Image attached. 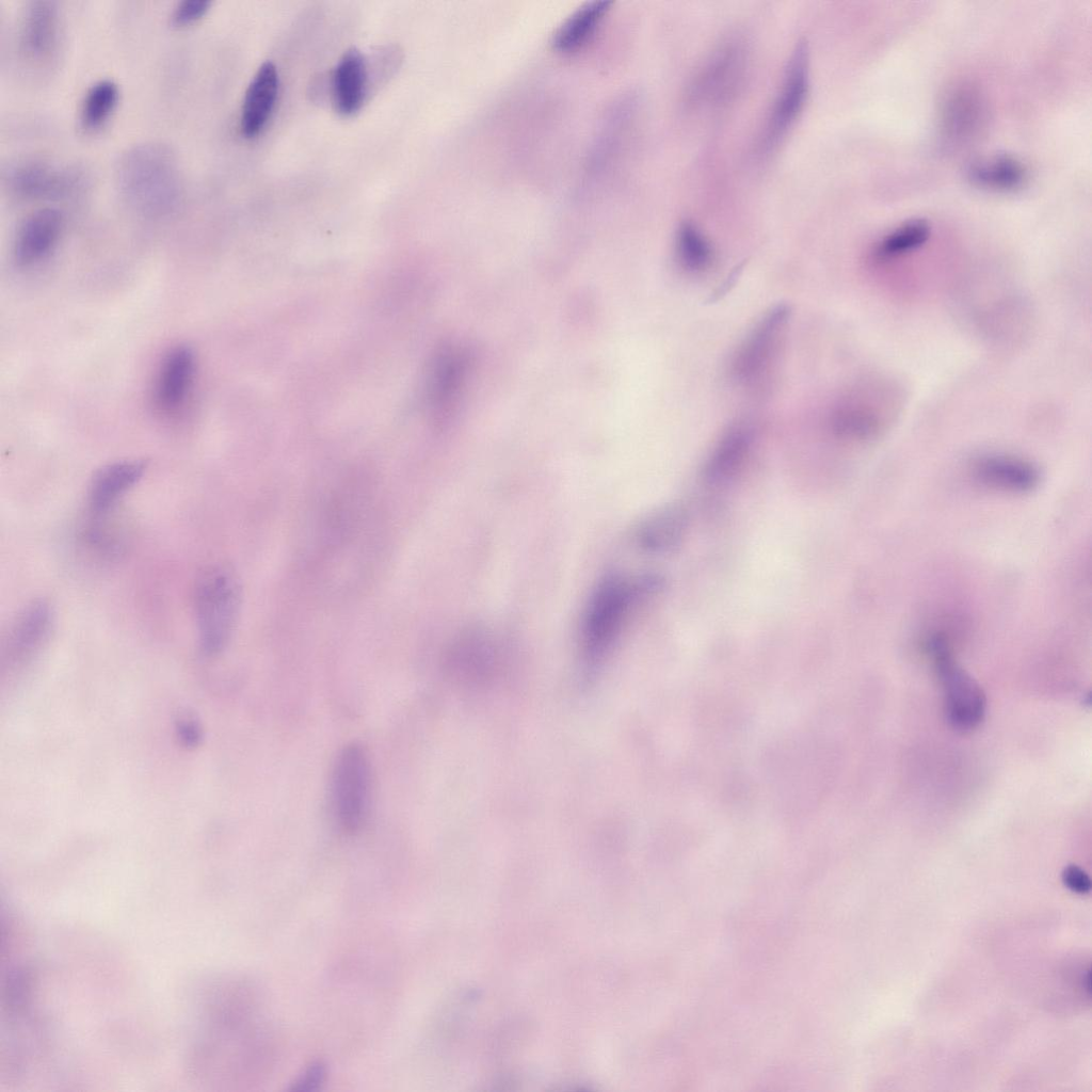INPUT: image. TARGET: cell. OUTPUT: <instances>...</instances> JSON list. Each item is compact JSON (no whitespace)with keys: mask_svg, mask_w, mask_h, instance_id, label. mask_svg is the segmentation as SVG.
Returning a JSON list of instances; mask_svg holds the SVG:
<instances>
[{"mask_svg":"<svg viewBox=\"0 0 1092 1092\" xmlns=\"http://www.w3.org/2000/svg\"><path fill=\"white\" fill-rule=\"evenodd\" d=\"M977 103L970 93H954L944 111L945 128L954 135L965 133L977 121Z\"/></svg>","mask_w":1092,"mask_h":1092,"instance_id":"27","label":"cell"},{"mask_svg":"<svg viewBox=\"0 0 1092 1092\" xmlns=\"http://www.w3.org/2000/svg\"><path fill=\"white\" fill-rule=\"evenodd\" d=\"M967 177L979 188L1009 192L1025 184L1027 171L1014 157L996 155L973 162Z\"/></svg>","mask_w":1092,"mask_h":1092,"instance_id":"21","label":"cell"},{"mask_svg":"<svg viewBox=\"0 0 1092 1092\" xmlns=\"http://www.w3.org/2000/svg\"><path fill=\"white\" fill-rule=\"evenodd\" d=\"M371 793L369 755L363 744L347 743L337 754L331 775V805L337 828L347 835L366 824Z\"/></svg>","mask_w":1092,"mask_h":1092,"instance_id":"5","label":"cell"},{"mask_svg":"<svg viewBox=\"0 0 1092 1092\" xmlns=\"http://www.w3.org/2000/svg\"><path fill=\"white\" fill-rule=\"evenodd\" d=\"M787 317L785 305L772 308L745 338L732 365L738 381H753L766 370L777 350Z\"/></svg>","mask_w":1092,"mask_h":1092,"instance_id":"9","label":"cell"},{"mask_svg":"<svg viewBox=\"0 0 1092 1092\" xmlns=\"http://www.w3.org/2000/svg\"><path fill=\"white\" fill-rule=\"evenodd\" d=\"M611 3L608 0H594L577 9L556 30L552 38L555 48L562 52H573L583 47L595 33Z\"/></svg>","mask_w":1092,"mask_h":1092,"instance_id":"22","label":"cell"},{"mask_svg":"<svg viewBox=\"0 0 1092 1092\" xmlns=\"http://www.w3.org/2000/svg\"><path fill=\"white\" fill-rule=\"evenodd\" d=\"M1062 880L1065 886L1077 894H1088L1091 882L1088 874L1077 865H1069L1063 869Z\"/></svg>","mask_w":1092,"mask_h":1092,"instance_id":"30","label":"cell"},{"mask_svg":"<svg viewBox=\"0 0 1092 1092\" xmlns=\"http://www.w3.org/2000/svg\"><path fill=\"white\" fill-rule=\"evenodd\" d=\"M686 526V514L680 507H665L641 524L637 531L638 545L654 553L669 552L680 544Z\"/></svg>","mask_w":1092,"mask_h":1092,"instance_id":"19","label":"cell"},{"mask_svg":"<svg viewBox=\"0 0 1092 1092\" xmlns=\"http://www.w3.org/2000/svg\"><path fill=\"white\" fill-rule=\"evenodd\" d=\"M808 89V48L804 41H799L788 60L782 85L759 139L761 154L773 150L787 134L805 103Z\"/></svg>","mask_w":1092,"mask_h":1092,"instance_id":"7","label":"cell"},{"mask_svg":"<svg viewBox=\"0 0 1092 1092\" xmlns=\"http://www.w3.org/2000/svg\"><path fill=\"white\" fill-rule=\"evenodd\" d=\"M973 479L980 485L1010 494H1027L1041 483L1039 467L1019 456L991 453L977 457L970 466Z\"/></svg>","mask_w":1092,"mask_h":1092,"instance_id":"10","label":"cell"},{"mask_svg":"<svg viewBox=\"0 0 1092 1092\" xmlns=\"http://www.w3.org/2000/svg\"><path fill=\"white\" fill-rule=\"evenodd\" d=\"M366 67L357 49L348 50L340 59L333 81L334 102L342 115H352L362 106L366 92Z\"/></svg>","mask_w":1092,"mask_h":1092,"instance_id":"20","label":"cell"},{"mask_svg":"<svg viewBox=\"0 0 1092 1092\" xmlns=\"http://www.w3.org/2000/svg\"><path fill=\"white\" fill-rule=\"evenodd\" d=\"M53 613L46 600H33L15 617L7 635V654L14 661L31 658L47 640Z\"/></svg>","mask_w":1092,"mask_h":1092,"instance_id":"15","label":"cell"},{"mask_svg":"<svg viewBox=\"0 0 1092 1092\" xmlns=\"http://www.w3.org/2000/svg\"><path fill=\"white\" fill-rule=\"evenodd\" d=\"M59 31L57 3L48 0L30 1L22 12L18 43L20 51L30 60H42L53 50Z\"/></svg>","mask_w":1092,"mask_h":1092,"instance_id":"14","label":"cell"},{"mask_svg":"<svg viewBox=\"0 0 1092 1092\" xmlns=\"http://www.w3.org/2000/svg\"><path fill=\"white\" fill-rule=\"evenodd\" d=\"M145 469V463L138 460L117 461L98 469L91 480L87 495L93 517L103 518L142 479Z\"/></svg>","mask_w":1092,"mask_h":1092,"instance_id":"12","label":"cell"},{"mask_svg":"<svg viewBox=\"0 0 1092 1092\" xmlns=\"http://www.w3.org/2000/svg\"><path fill=\"white\" fill-rule=\"evenodd\" d=\"M277 93L276 67L266 62L258 68L243 99L241 130L246 138H254L263 129L273 112Z\"/></svg>","mask_w":1092,"mask_h":1092,"instance_id":"17","label":"cell"},{"mask_svg":"<svg viewBox=\"0 0 1092 1092\" xmlns=\"http://www.w3.org/2000/svg\"><path fill=\"white\" fill-rule=\"evenodd\" d=\"M116 182L124 200L148 215L172 211L182 192L175 154L156 142L138 144L122 155L116 166Z\"/></svg>","mask_w":1092,"mask_h":1092,"instance_id":"1","label":"cell"},{"mask_svg":"<svg viewBox=\"0 0 1092 1092\" xmlns=\"http://www.w3.org/2000/svg\"><path fill=\"white\" fill-rule=\"evenodd\" d=\"M372 492L366 480L346 479L325 492L315 517L318 555L325 559L350 555L366 542L372 519Z\"/></svg>","mask_w":1092,"mask_h":1092,"instance_id":"2","label":"cell"},{"mask_svg":"<svg viewBox=\"0 0 1092 1092\" xmlns=\"http://www.w3.org/2000/svg\"><path fill=\"white\" fill-rule=\"evenodd\" d=\"M743 64L740 45L721 47L705 64L692 84V95L701 99H717L735 83Z\"/></svg>","mask_w":1092,"mask_h":1092,"instance_id":"18","label":"cell"},{"mask_svg":"<svg viewBox=\"0 0 1092 1092\" xmlns=\"http://www.w3.org/2000/svg\"><path fill=\"white\" fill-rule=\"evenodd\" d=\"M659 587L656 578L629 579L606 576L592 593L582 621L585 653L598 658L615 641L637 601Z\"/></svg>","mask_w":1092,"mask_h":1092,"instance_id":"4","label":"cell"},{"mask_svg":"<svg viewBox=\"0 0 1092 1092\" xmlns=\"http://www.w3.org/2000/svg\"><path fill=\"white\" fill-rule=\"evenodd\" d=\"M878 396L870 399L856 396L840 403L832 414L834 433L854 441H870L879 437L885 430L888 412L895 414L897 411L898 397L896 392L879 402Z\"/></svg>","mask_w":1092,"mask_h":1092,"instance_id":"8","label":"cell"},{"mask_svg":"<svg viewBox=\"0 0 1092 1092\" xmlns=\"http://www.w3.org/2000/svg\"><path fill=\"white\" fill-rule=\"evenodd\" d=\"M9 188L25 198L62 197L75 190L78 175L69 170L42 160H23L7 173Z\"/></svg>","mask_w":1092,"mask_h":1092,"instance_id":"11","label":"cell"},{"mask_svg":"<svg viewBox=\"0 0 1092 1092\" xmlns=\"http://www.w3.org/2000/svg\"><path fill=\"white\" fill-rule=\"evenodd\" d=\"M62 227L63 216L54 208H41L27 215L14 241L16 261L29 266L45 258L57 244Z\"/></svg>","mask_w":1092,"mask_h":1092,"instance_id":"13","label":"cell"},{"mask_svg":"<svg viewBox=\"0 0 1092 1092\" xmlns=\"http://www.w3.org/2000/svg\"><path fill=\"white\" fill-rule=\"evenodd\" d=\"M752 444V431L748 425L733 427L720 440L705 466V476L710 481H722L732 477L745 460Z\"/></svg>","mask_w":1092,"mask_h":1092,"instance_id":"23","label":"cell"},{"mask_svg":"<svg viewBox=\"0 0 1092 1092\" xmlns=\"http://www.w3.org/2000/svg\"><path fill=\"white\" fill-rule=\"evenodd\" d=\"M193 597L200 651L215 656L228 644L239 617V579L230 567L211 565L199 574Z\"/></svg>","mask_w":1092,"mask_h":1092,"instance_id":"3","label":"cell"},{"mask_svg":"<svg viewBox=\"0 0 1092 1092\" xmlns=\"http://www.w3.org/2000/svg\"><path fill=\"white\" fill-rule=\"evenodd\" d=\"M325 1074V1065L321 1062H314L292 1083L291 1090L312 1091L323 1082Z\"/></svg>","mask_w":1092,"mask_h":1092,"instance_id":"29","label":"cell"},{"mask_svg":"<svg viewBox=\"0 0 1092 1092\" xmlns=\"http://www.w3.org/2000/svg\"><path fill=\"white\" fill-rule=\"evenodd\" d=\"M195 370V355L188 346H177L162 360L155 384V400L163 412H173L184 401Z\"/></svg>","mask_w":1092,"mask_h":1092,"instance_id":"16","label":"cell"},{"mask_svg":"<svg viewBox=\"0 0 1092 1092\" xmlns=\"http://www.w3.org/2000/svg\"><path fill=\"white\" fill-rule=\"evenodd\" d=\"M926 648L933 660L944 690V711L949 725L959 733L976 729L984 719L986 698L978 682L954 660L947 637L934 632Z\"/></svg>","mask_w":1092,"mask_h":1092,"instance_id":"6","label":"cell"},{"mask_svg":"<svg viewBox=\"0 0 1092 1092\" xmlns=\"http://www.w3.org/2000/svg\"><path fill=\"white\" fill-rule=\"evenodd\" d=\"M676 254L680 266L689 272H703L712 260L711 247L691 222L679 225L676 234Z\"/></svg>","mask_w":1092,"mask_h":1092,"instance_id":"26","label":"cell"},{"mask_svg":"<svg viewBox=\"0 0 1092 1092\" xmlns=\"http://www.w3.org/2000/svg\"><path fill=\"white\" fill-rule=\"evenodd\" d=\"M177 736L184 746H195L202 740V729L195 720L186 718L178 723Z\"/></svg>","mask_w":1092,"mask_h":1092,"instance_id":"31","label":"cell"},{"mask_svg":"<svg viewBox=\"0 0 1092 1092\" xmlns=\"http://www.w3.org/2000/svg\"><path fill=\"white\" fill-rule=\"evenodd\" d=\"M210 5V0H182L174 7L172 19L178 25L192 22L206 14Z\"/></svg>","mask_w":1092,"mask_h":1092,"instance_id":"28","label":"cell"},{"mask_svg":"<svg viewBox=\"0 0 1092 1092\" xmlns=\"http://www.w3.org/2000/svg\"><path fill=\"white\" fill-rule=\"evenodd\" d=\"M118 100V87L110 79L95 82L86 91L80 111V122L85 129L100 127L111 115Z\"/></svg>","mask_w":1092,"mask_h":1092,"instance_id":"25","label":"cell"},{"mask_svg":"<svg viewBox=\"0 0 1092 1092\" xmlns=\"http://www.w3.org/2000/svg\"><path fill=\"white\" fill-rule=\"evenodd\" d=\"M931 227L925 220H912L886 234L874 245L872 257L878 263H889L922 247L929 240Z\"/></svg>","mask_w":1092,"mask_h":1092,"instance_id":"24","label":"cell"}]
</instances>
